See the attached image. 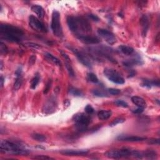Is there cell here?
I'll return each mask as SVG.
<instances>
[{"label":"cell","instance_id":"cell-27","mask_svg":"<svg viewBox=\"0 0 160 160\" xmlns=\"http://www.w3.org/2000/svg\"><path fill=\"white\" fill-rule=\"evenodd\" d=\"M40 82V76L39 75H36L31 81V88L33 90L35 89L37 85Z\"/></svg>","mask_w":160,"mask_h":160},{"label":"cell","instance_id":"cell-39","mask_svg":"<svg viewBox=\"0 0 160 160\" xmlns=\"http://www.w3.org/2000/svg\"><path fill=\"white\" fill-rule=\"evenodd\" d=\"M88 17H89L91 20H93L94 21H96V22L100 21V20L98 16H96V14H90L89 15H88Z\"/></svg>","mask_w":160,"mask_h":160},{"label":"cell","instance_id":"cell-4","mask_svg":"<svg viewBox=\"0 0 160 160\" xmlns=\"http://www.w3.org/2000/svg\"><path fill=\"white\" fill-rule=\"evenodd\" d=\"M104 75L106 78L114 83L118 85H123L125 83V80L118 71L112 68H105L104 70Z\"/></svg>","mask_w":160,"mask_h":160},{"label":"cell","instance_id":"cell-12","mask_svg":"<svg viewBox=\"0 0 160 160\" xmlns=\"http://www.w3.org/2000/svg\"><path fill=\"white\" fill-rule=\"evenodd\" d=\"M67 20V25L70 30L71 32L75 33H78V22H77L76 20V18L73 16H68Z\"/></svg>","mask_w":160,"mask_h":160},{"label":"cell","instance_id":"cell-20","mask_svg":"<svg viewBox=\"0 0 160 160\" xmlns=\"http://www.w3.org/2000/svg\"><path fill=\"white\" fill-rule=\"evenodd\" d=\"M112 115V111L110 110H101L98 113V117L101 120H106Z\"/></svg>","mask_w":160,"mask_h":160},{"label":"cell","instance_id":"cell-37","mask_svg":"<svg viewBox=\"0 0 160 160\" xmlns=\"http://www.w3.org/2000/svg\"><path fill=\"white\" fill-rule=\"evenodd\" d=\"M108 92L112 95H119L121 91L119 89H116V88H109Z\"/></svg>","mask_w":160,"mask_h":160},{"label":"cell","instance_id":"cell-23","mask_svg":"<svg viewBox=\"0 0 160 160\" xmlns=\"http://www.w3.org/2000/svg\"><path fill=\"white\" fill-rule=\"evenodd\" d=\"M142 85L147 88H151L153 86H156L158 87L159 86V80H144L143 81Z\"/></svg>","mask_w":160,"mask_h":160},{"label":"cell","instance_id":"cell-43","mask_svg":"<svg viewBox=\"0 0 160 160\" xmlns=\"http://www.w3.org/2000/svg\"><path fill=\"white\" fill-rule=\"evenodd\" d=\"M36 56H35V55H32V56H31L30 58V59H29L30 64L33 65L36 62Z\"/></svg>","mask_w":160,"mask_h":160},{"label":"cell","instance_id":"cell-40","mask_svg":"<svg viewBox=\"0 0 160 160\" xmlns=\"http://www.w3.org/2000/svg\"><path fill=\"white\" fill-rule=\"evenodd\" d=\"M33 159H53L49 156H45V155H37L35 157L33 158Z\"/></svg>","mask_w":160,"mask_h":160},{"label":"cell","instance_id":"cell-25","mask_svg":"<svg viewBox=\"0 0 160 160\" xmlns=\"http://www.w3.org/2000/svg\"><path fill=\"white\" fill-rule=\"evenodd\" d=\"M31 138L33 140L40 141V142H45L46 140V138L45 136L43 135L39 134V133H34L31 135Z\"/></svg>","mask_w":160,"mask_h":160},{"label":"cell","instance_id":"cell-31","mask_svg":"<svg viewBox=\"0 0 160 160\" xmlns=\"http://www.w3.org/2000/svg\"><path fill=\"white\" fill-rule=\"evenodd\" d=\"M125 119L123 118H117L114 119L112 122L109 124L110 126H117L118 124H120V123H123L125 121Z\"/></svg>","mask_w":160,"mask_h":160},{"label":"cell","instance_id":"cell-15","mask_svg":"<svg viewBox=\"0 0 160 160\" xmlns=\"http://www.w3.org/2000/svg\"><path fill=\"white\" fill-rule=\"evenodd\" d=\"M140 24L142 27V35L143 36H146L147 32L150 26L149 23V19L146 15H143L140 19Z\"/></svg>","mask_w":160,"mask_h":160},{"label":"cell","instance_id":"cell-6","mask_svg":"<svg viewBox=\"0 0 160 160\" xmlns=\"http://www.w3.org/2000/svg\"><path fill=\"white\" fill-rule=\"evenodd\" d=\"M74 121L76 123L77 128L81 131L86 130L88 125L91 122V118L85 113H79L75 115Z\"/></svg>","mask_w":160,"mask_h":160},{"label":"cell","instance_id":"cell-18","mask_svg":"<svg viewBox=\"0 0 160 160\" xmlns=\"http://www.w3.org/2000/svg\"><path fill=\"white\" fill-rule=\"evenodd\" d=\"M45 57L48 62L53 63L54 65H56L58 67H61V65H62L60 60H59V59H58L56 57L54 56L51 53H46L45 54Z\"/></svg>","mask_w":160,"mask_h":160},{"label":"cell","instance_id":"cell-8","mask_svg":"<svg viewBox=\"0 0 160 160\" xmlns=\"http://www.w3.org/2000/svg\"><path fill=\"white\" fill-rule=\"evenodd\" d=\"M98 33L109 45H113L117 43V38L111 31L105 29H98Z\"/></svg>","mask_w":160,"mask_h":160},{"label":"cell","instance_id":"cell-22","mask_svg":"<svg viewBox=\"0 0 160 160\" xmlns=\"http://www.w3.org/2000/svg\"><path fill=\"white\" fill-rule=\"evenodd\" d=\"M119 49L121 52H122L124 54L127 55V56H130V55H131L134 53L135 51L134 49L132 47L125 45H121L119 47Z\"/></svg>","mask_w":160,"mask_h":160},{"label":"cell","instance_id":"cell-29","mask_svg":"<svg viewBox=\"0 0 160 160\" xmlns=\"http://www.w3.org/2000/svg\"><path fill=\"white\" fill-rule=\"evenodd\" d=\"M87 79H88V80H89L90 82L94 83H98V81H99L97 76L93 73H90L88 74Z\"/></svg>","mask_w":160,"mask_h":160},{"label":"cell","instance_id":"cell-16","mask_svg":"<svg viewBox=\"0 0 160 160\" xmlns=\"http://www.w3.org/2000/svg\"><path fill=\"white\" fill-rule=\"evenodd\" d=\"M131 101L138 108H142L145 109L146 107V103L145 100L140 96H133L131 98Z\"/></svg>","mask_w":160,"mask_h":160},{"label":"cell","instance_id":"cell-46","mask_svg":"<svg viewBox=\"0 0 160 160\" xmlns=\"http://www.w3.org/2000/svg\"><path fill=\"white\" fill-rule=\"evenodd\" d=\"M2 68H3V63L2 62H1V70H2Z\"/></svg>","mask_w":160,"mask_h":160},{"label":"cell","instance_id":"cell-28","mask_svg":"<svg viewBox=\"0 0 160 160\" xmlns=\"http://www.w3.org/2000/svg\"><path fill=\"white\" fill-rule=\"evenodd\" d=\"M22 83H23V79H22V76H16V79L14 83V88L15 90H18L21 87Z\"/></svg>","mask_w":160,"mask_h":160},{"label":"cell","instance_id":"cell-36","mask_svg":"<svg viewBox=\"0 0 160 160\" xmlns=\"http://www.w3.org/2000/svg\"><path fill=\"white\" fill-rule=\"evenodd\" d=\"M85 112L88 114H91L94 113V111H95V109H94V108L90 105V104H88V105L85 107Z\"/></svg>","mask_w":160,"mask_h":160},{"label":"cell","instance_id":"cell-26","mask_svg":"<svg viewBox=\"0 0 160 160\" xmlns=\"http://www.w3.org/2000/svg\"><path fill=\"white\" fill-rule=\"evenodd\" d=\"M69 93L71 95L75 96H81L83 95V93L80 90L77 89L76 88L71 86L69 89Z\"/></svg>","mask_w":160,"mask_h":160},{"label":"cell","instance_id":"cell-3","mask_svg":"<svg viewBox=\"0 0 160 160\" xmlns=\"http://www.w3.org/2000/svg\"><path fill=\"white\" fill-rule=\"evenodd\" d=\"M51 28L55 36L58 37L63 36V30L60 21V14L56 10H54L52 14Z\"/></svg>","mask_w":160,"mask_h":160},{"label":"cell","instance_id":"cell-41","mask_svg":"<svg viewBox=\"0 0 160 160\" xmlns=\"http://www.w3.org/2000/svg\"><path fill=\"white\" fill-rule=\"evenodd\" d=\"M60 53L62 54V56L64 58V59H65V62H70V58H69L68 55L65 52H64L62 50H60Z\"/></svg>","mask_w":160,"mask_h":160},{"label":"cell","instance_id":"cell-5","mask_svg":"<svg viewBox=\"0 0 160 160\" xmlns=\"http://www.w3.org/2000/svg\"><path fill=\"white\" fill-rule=\"evenodd\" d=\"M105 155L109 158L113 159L132 157V150L126 148L121 149V150H109L105 153Z\"/></svg>","mask_w":160,"mask_h":160},{"label":"cell","instance_id":"cell-19","mask_svg":"<svg viewBox=\"0 0 160 160\" xmlns=\"http://www.w3.org/2000/svg\"><path fill=\"white\" fill-rule=\"evenodd\" d=\"M31 10L38 16V18H43L45 16V10L40 5H33L31 7Z\"/></svg>","mask_w":160,"mask_h":160},{"label":"cell","instance_id":"cell-34","mask_svg":"<svg viewBox=\"0 0 160 160\" xmlns=\"http://www.w3.org/2000/svg\"><path fill=\"white\" fill-rule=\"evenodd\" d=\"M114 104L117 106H120V107H123V108H128V104L123 100H117L114 102Z\"/></svg>","mask_w":160,"mask_h":160},{"label":"cell","instance_id":"cell-38","mask_svg":"<svg viewBox=\"0 0 160 160\" xmlns=\"http://www.w3.org/2000/svg\"><path fill=\"white\" fill-rule=\"evenodd\" d=\"M51 84H52L51 80H49L46 85L45 89H44V91H43L44 94H47L48 93V91H49V90H50V88H51Z\"/></svg>","mask_w":160,"mask_h":160},{"label":"cell","instance_id":"cell-2","mask_svg":"<svg viewBox=\"0 0 160 160\" xmlns=\"http://www.w3.org/2000/svg\"><path fill=\"white\" fill-rule=\"evenodd\" d=\"M0 150L1 153L12 155H26L30 153L22 146L8 140H1Z\"/></svg>","mask_w":160,"mask_h":160},{"label":"cell","instance_id":"cell-21","mask_svg":"<svg viewBox=\"0 0 160 160\" xmlns=\"http://www.w3.org/2000/svg\"><path fill=\"white\" fill-rule=\"evenodd\" d=\"M143 63L141 62V60L139 59H128L123 62V64L125 67H133L135 65L141 64Z\"/></svg>","mask_w":160,"mask_h":160},{"label":"cell","instance_id":"cell-45","mask_svg":"<svg viewBox=\"0 0 160 160\" xmlns=\"http://www.w3.org/2000/svg\"><path fill=\"white\" fill-rule=\"evenodd\" d=\"M4 77L3 76H1V86L3 87V85H4Z\"/></svg>","mask_w":160,"mask_h":160},{"label":"cell","instance_id":"cell-17","mask_svg":"<svg viewBox=\"0 0 160 160\" xmlns=\"http://www.w3.org/2000/svg\"><path fill=\"white\" fill-rule=\"evenodd\" d=\"M52 100H49L44 106L43 111L46 113H51L56 109V102Z\"/></svg>","mask_w":160,"mask_h":160},{"label":"cell","instance_id":"cell-11","mask_svg":"<svg viewBox=\"0 0 160 160\" xmlns=\"http://www.w3.org/2000/svg\"><path fill=\"white\" fill-rule=\"evenodd\" d=\"M78 39L86 45H96L100 42V39L97 37L90 35H78Z\"/></svg>","mask_w":160,"mask_h":160},{"label":"cell","instance_id":"cell-42","mask_svg":"<svg viewBox=\"0 0 160 160\" xmlns=\"http://www.w3.org/2000/svg\"><path fill=\"white\" fill-rule=\"evenodd\" d=\"M148 143L151 145H159V139H151L148 141Z\"/></svg>","mask_w":160,"mask_h":160},{"label":"cell","instance_id":"cell-14","mask_svg":"<svg viewBox=\"0 0 160 160\" xmlns=\"http://www.w3.org/2000/svg\"><path fill=\"white\" fill-rule=\"evenodd\" d=\"M60 153L66 155L71 156H79L85 155L88 153L87 150H63L60 151Z\"/></svg>","mask_w":160,"mask_h":160},{"label":"cell","instance_id":"cell-10","mask_svg":"<svg viewBox=\"0 0 160 160\" xmlns=\"http://www.w3.org/2000/svg\"><path fill=\"white\" fill-rule=\"evenodd\" d=\"M71 51L73 52V53L76 55V56L79 60V62L83 64L85 67L91 68L92 67V64L90 59L88 58L86 55L80 51H78L77 49H75L74 48H70Z\"/></svg>","mask_w":160,"mask_h":160},{"label":"cell","instance_id":"cell-1","mask_svg":"<svg viewBox=\"0 0 160 160\" xmlns=\"http://www.w3.org/2000/svg\"><path fill=\"white\" fill-rule=\"evenodd\" d=\"M24 33L19 28L11 25H0V36L2 40L9 42L20 43Z\"/></svg>","mask_w":160,"mask_h":160},{"label":"cell","instance_id":"cell-33","mask_svg":"<svg viewBox=\"0 0 160 160\" xmlns=\"http://www.w3.org/2000/svg\"><path fill=\"white\" fill-rule=\"evenodd\" d=\"M93 94L94 95H95L98 97H104L106 96V94L104 93L102 90H93Z\"/></svg>","mask_w":160,"mask_h":160},{"label":"cell","instance_id":"cell-35","mask_svg":"<svg viewBox=\"0 0 160 160\" xmlns=\"http://www.w3.org/2000/svg\"><path fill=\"white\" fill-rule=\"evenodd\" d=\"M25 45L27 47H29V48H36V49L41 48L40 45H38V44L34 43H26L25 44Z\"/></svg>","mask_w":160,"mask_h":160},{"label":"cell","instance_id":"cell-30","mask_svg":"<svg viewBox=\"0 0 160 160\" xmlns=\"http://www.w3.org/2000/svg\"><path fill=\"white\" fill-rule=\"evenodd\" d=\"M65 66L66 68H67L68 72L69 73V75L71 77H74L75 76V72L74 70L72 68V66L70 64V62H65Z\"/></svg>","mask_w":160,"mask_h":160},{"label":"cell","instance_id":"cell-7","mask_svg":"<svg viewBox=\"0 0 160 160\" xmlns=\"http://www.w3.org/2000/svg\"><path fill=\"white\" fill-rule=\"evenodd\" d=\"M29 24L32 29L41 33L47 32V29L42 22L33 15H30L29 17Z\"/></svg>","mask_w":160,"mask_h":160},{"label":"cell","instance_id":"cell-13","mask_svg":"<svg viewBox=\"0 0 160 160\" xmlns=\"http://www.w3.org/2000/svg\"><path fill=\"white\" fill-rule=\"evenodd\" d=\"M119 141H130V142H138L143 140H145L146 138L136 136H124L121 135L117 137V138Z\"/></svg>","mask_w":160,"mask_h":160},{"label":"cell","instance_id":"cell-32","mask_svg":"<svg viewBox=\"0 0 160 160\" xmlns=\"http://www.w3.org/2000/svg\"><path fill=\"white\" fill-rule=\"evenodd\" d=\"M8 52V49L2 41L0 43V53L1 54H6Z\"/></svg>","mask_w":160,"mask_h":160},{"label":"cell","instance_id":"cell-24","mask_svg":"<svg viewBox=\"0 0 160 160\" xmlns=\"http://www.w3.org/2000/svg\"><path fill=\"white\" fill-rule=\"evenodd\" d=\"M142 153L143 158H146L148 159H155L157 157L156 152L153 150H147Z\"/></svg>","mask_w":160,"mask_h":160},{"label":"cell","instance_id":"cell-9","mask_svg":"<svg viewBox=\"0 0 160 160\" xmlns=\"http://www.w3.org/2000/svg\"><path fill=\"white\" fill-rule=\"evenodd\" d=\"M76 20L78 22V32H83V33H91L92 31V28L90 23L86 18L82 16H77Z\"/></svg>","mask_w":160,"mask_h":160},{"label":"cell","instance_id":"cell-44","mask_svg":"<svg viewBox=\"0 0 160 160\" xmlns=\"http://www.w3.org/2000/svg\"><path fill=\"white\" fill-rule=\"evenodd\" d=\"M143 111H144V108H138L137 109L133 110V113H135V114H140V113H143Z\"/></svg>","mask_w":160,"mask_h":160}]
</instances>
